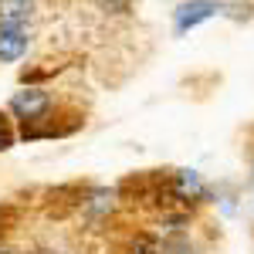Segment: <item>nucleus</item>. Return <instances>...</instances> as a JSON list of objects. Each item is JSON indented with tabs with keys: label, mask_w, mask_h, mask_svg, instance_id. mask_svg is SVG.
<instances>
[{
	"label": "nucleus",
	"mask_w": 254,
	"mask_h": 254,
	"mask_svg": "<svg viewBox=\"0 0 254 254\" xmlns=\"http://www.w3.org/2000/svg\"><path fill=\"white\" fill-rule=\"evenodd\" d=\"M51 109H55V98H51L48 88H41V85H24V88L14 92L10 102H7V112H10L14 122H20L24 129L44 122V119L51 116Z\"/></svg>",
	"instance_id": "obj_1"
},
{
	"label": "nucleus",
	"mask_w": 254,
	"mask_h": 254,
	"mask_svg": "<svg viewBox=\"0 0 254 254\" xmlns=\"http://www.w3.org/2000/svg\"><path fill=\"white\" fill-rule=\"evenodd\" d=\"M220 10H224L220 0H187V3H180L173 10V31L176 34H187V31H193L196 24L217 17Z\"/></svg>",
	"instance_id": "obj_2"
},
{
	"label": "nucleus",
	"mask_w": 254,
	"mask_h": 254,
	"mask_svg": "<svg viewBox=\"0 0 254 254\" xmlns=\"http://www.w3.org/2000/svg\"><path fill=\"white\" fill-rule=\"evenodd\" d=\"M31 51V27L27 24H0V64L20 61Z\"/></svg>",
	"instance_id": "obj_3"
},
{
	"label": "nucleus",
	"mask_w": 254,
	"mask_h": 254,
	"mask_svg": "<svg viewBox=\"0 0 254 254\" xmlns=\"http://www.w3.org/2000/svg\"><path fill=\"white\" fill-rule=\"evenodd\" d=\"M170 193L183 203H200V200L210 196V190H207V183L200 180L196 170H176L173 180H170Z\"/></svg>",
	"instance_id": "obj_4"
},
{
	"label": "nucleus",
	"mask_w": 254,
	"mask_h": 254,
	"mask_svg": "<svg viewBox=\"0 0 254 254\" xmlns=\"http://www.w3.org/2000/svg\"><path fill=\"white\" fill-rule=\"evenodd\" d=\"M34 0H0V24H31Z\"/></svg>",
	"instance_id": "obj_5"
},
{
	"label": "nucleus",
	"mask_w": 254,
	"mask_h": 254,
	"mask_svg": "<svg viewBox=\"0 0 254 254\" xmlns=\"http://www.w3.org/2000/svg\"><path fill=\"white\" fill-rule=\"evenodd\" d=\"M14 139H17V132H14V119H7L3 112H0V153H7V149L14 146Z\"/></svg>",
	"instance_id": "obj_6"
},
{
	"label": "nucleus",
	"mask_w": 254,
	"mask_h": 254,
	"mask_svg": "<svg viewBox=\"0 0 254 254\" xmlns=\"http://www.w3.org/2000/svg\"><path fill=\"white\" fill-rule=\"evenodd\" d=\"M129 254H159V244L153 241V237H146V234H139L132 244H129Z\"/></svg>",
	"instance_id": "obj_7"
},
{
	"label": "nucleus",
	"mask_w": 254,
	"mask_h": 254,
	"mask_svg": "<svg viewBox=\"0 0 254 254\" xmlns=\"http://www.w3.org/2000/svg\"><path fill=\"white\" fill-rule=\"evenodd\" d=\"M0 254H14V251H10V248H7V244H0Z\"/></svg>",
	"instance_id": "obj_8"
}]
</instances>
